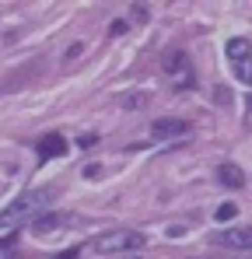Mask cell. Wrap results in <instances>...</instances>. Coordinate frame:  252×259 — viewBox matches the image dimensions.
Here are the masks:
<instances>
[{
  "label": "cell",
  "mask_w": 252,
  "mask_h": 259,
  "mask_svg": "<svg viewBox=\"0 0 252 259\" xmlns=\"http://www.w3.org/2000/svg\"><path fill=\"white\" fill-rule=\"evenodd\" d=\"M56 196V189H28V193H21L4 214H0V228H14V224H25L28 217H35Z\"/></svg>",
  "instance_id": "6da1fadb"
},
{
  "label": "cell",
  "mask_w": 252,
  "mask_h": 259,
  "mask_svg": "<svg viewBox=\"0 0 252 259\" xmlns=\"http://www.w3.org/2000/svg\"><path fill=\"white\" fill-rule=\"evenodd\" d=\"M144 245H147V238L133 228H116V231H105L102 238H95V252H102V256H123V252H137Z\"/></svg>",
  "instance_id": "7a4b0ae2"
},
{
  "label": "cell",
  "mask_w": 252,
  "mask_h": 259,
  "mask_svg": "<svg viewBox=\"0 0 252 259\" xmlns=\"http://www.w3.org/2000/svg\"><path fill=\"white\" fill-rule=\"evenodd\" d=\"M165 74H168V84L175 88V91H189V88H196L193 63H189V56H186L182 49L165 53Z\"/></svg>",
  "instance_id": "3957f363"
},
{
  "label": "cell",
  "mask_w": 252,
  "mask_h": 259,
  "mask_svg": "<svg viewBox=\"0 0 252 259\" xmlns=\"http://www.w3.org/2000/svg\"><path fill=\"white\" fill-rule=\"evenodd\" d=\"M214 242H217L221 249H242V252H252V224L217 231V235H214Z\"/></svg>",
  "instance_id": "277c9868"
},
{
  "label": "cell",
  "mask_w": 252,
  "mask_h": 259,
  "mask_svg": "<svg viewBox=\"0 0 252 259\" xmlns=\"http://www.w3.org/2000/svg\"><path fill=\"white\" fill-rule=\"evenodd\" d=\"M189 133V123L186 119H158L151 126V137L154 140H175V137H186Z\"/></svg>",
  "instance_id": "5b68a950"
},
{
  "label": "cell",
  "mask_w": 252,
  "mask_h": 259,
  "mask_svg": "<svg viewBox=\"0 0 252 259\" xmlns=\"http://www.w3.org/2000/svg\"><path fill=\"white\" fill-rule=\"evenodd\" d=\"M217 182H221L224 189H242V186H245V175H242L238 165L224 161V165H217Z\"/></svg>",
  "instance_id": "8992f818"
},
{
  "label": "cell",
  "mask_w": 252,
  "mask_h": 259,
  "mask_svg": "<svg viewBox=\"0 0 252 259\" xmlns=\"http://www.w3.org/2000/svg\"><path fill=\"white\" fill-rule=\"evenodd\" d=\"M39 154H42V158H63V154H67V140H63L60 133L42 137V140H39Z\"/></svg>",
  "instance_id": "52a82bcc"
},
{
  "label": "cell",
  "mask_w": 252,
  "mask_h": 259,
  "mask_svg": "<svg viewBox=\"0 0 252 259\" xmlns=\"http://www.w3.org/2000/svg\"><path fill=\"white\" fill-rule=\"evenodd\" d=\"M224 53H228V60L231 63H242V60H249V39H231V42L224 46Z\"/></svg>",
  "instance_id": "ba28073f"
},
{
  "label": "cell",
  "mask_w": 252,
  "mask_h": 259,
  "mask_svg": "<svg viewBox=\"0 0 252 259\" xmlns=\"http://www.w3.org/2000/svg\"><path fill=\"white\" fill-rule=\"evenodd\" d=\"M56 224H60V217L46 214V217H35V221H32V231H35V235H46V231H53Z\"/></svg>",
  "instance_id": "9c48e42d"
},
{
  "label": "cell",
  "mask_w": 252,
  "mask_h": 259,
  "mask_svg": "<svg viewBox=\"0 0 252 259\" xmlns=\"http://www.w3.org/2000/svg\"><path fill=\"white\" fill-rule=\"evenodd\" d=\"M235 77H238L242 84H252V56L242 60V63H235Z\"/></svg>",
  "instance_id": "30bf717a"
},
{
  "label": "cell",
  "mask_w": 252,
  "mask_h": 259,
  "mask_svg": "<svg viewBox=\"0 0 252 259\" xmlns=\"http://www.w3.org/2000/svg\"><path fill=\"white\" fill-rule=\"evenodd\" d=\"M235 214H238V207H235V203H221V207H217V214H214V217H217V221H231Z\"/></svg>",
  "instance_id": "8fae6325"
},
{
  "label": "cell",
  "mask_w": 252,
  "mask_h": 259,
  "mask_svg": "<svg viewBox=\"0 0 252 259\" xmlns=\"http://www.w3.org/2000/svg\"><path fill=\"white\" fill-rule=\"evenodd\" d=\"M144 105V95H126L123 98V109H140Z\"/></svg>",
  "instance_id": "7c38bea8"
},
{
  "label": "cell",
  "mask_w": 252,
  "mask_h": 259,
  "mask_svg": "<svg viewBox=\"0 0 252 259\" xmlns=\"http://www.w3.org/2000/svg\"><path fill=\"white\" fill-rule=\"evenodd\" d=\"M77 56H81V42H74L70 49H67V63H70V60H77Z\"/></svg>",
  "instance_id": "4fadbf2b"
},
{
  "label": "cell",
  "mask_w": 252,
  "mask_h": 259,
  "mask_svg": "<svg viewBox=\"0 0 252 259\" xmlns=\"http://www.w3.org/2000/svg\"><path fill=\"white\" fill-rule=\"evenodd\" d=\"M74 256H77V249H67V252H63L60 259H74Z\"/></svg>",
  "instance_id": "5bb4252c"
},
{
  "label": "cell",
  "mask_w": 252,
  "mask_h": 259,
  "mask_svg": "<svg viewBox=\"0 0 252 259\" xmlns=\"http://www.w3.org/2000/svg\"><path fill=\"white\" fill-rule=\"evenodd\" d=\"M249 109H252V98H249Z\"/></svg>",
  "instance_id": "9a60e30c"
}]
</instances>
